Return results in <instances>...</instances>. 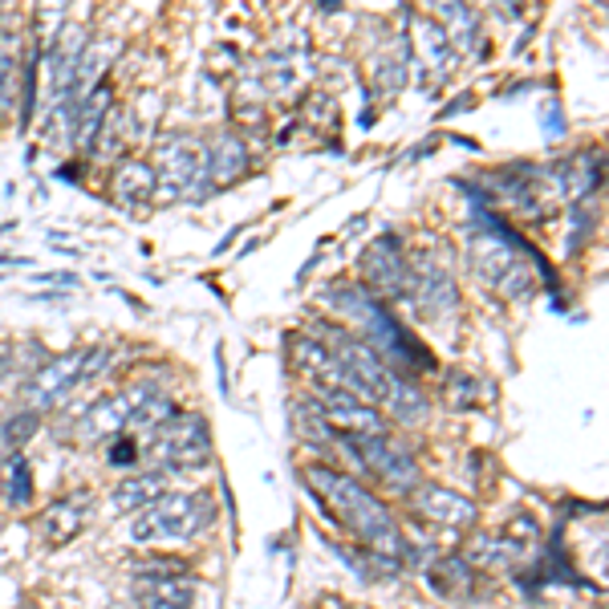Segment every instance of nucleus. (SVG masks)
<instances>
[{
	"label": "nucleus",
	"instance_id": "obj_1",
	"mask_svg": "<svg viewBox=\"0 0 609 609\" xmlns=\"http://www.w3.org/2000/svg\"><path fill=\"white\" fill-rule=\"evenodd\" d=\"M301 480L313 492V500L321 504V512L334 524H341L370 557L395 564L411 561V540L398 533L395 512L370 487L358 484L350 472H341L334 463H304Z\"/></svg>",
	"mask_w": 609,
	"mask_h": 609
},
{
	"label": "nucleus",
	"instance_id": "obj_2",
	"mask_svg": "<svg viewBox=\"0 0 609 609\" xmlns=\"http://www.w3.org/2000/svg\"><path fill=\"white\" fill-rule=\"evenodd\" d=\"M321 304H325L330 313H337L341 321H350L353 334L362 337L365 346L378 353L395 374L414 378V374L435 370V353L426 350L419 337L407 334V330L398 325L395 313H390L370 289L353 285V281H337V285H330V289L321 293Z\"/></svg>",
	"mask_w": 609,
	"mask_h": 609
},
{
	"label": "nucleus",
	"instance_id": "obj_3",
	"mask_svg": "<svg viewBox=\"0 0 609 609\" xmlns=\"http://www.w3.org/2000/svg\"><path fill=\"white\" fill-rule=\"evenodd\" d=\"M215 520V504L208 492H163L154 504L138 508L130 520V540L135 545H171V540H191Z\"/></svg>",
	"mask_w": 609,
	"mask_h": 609
},
{
	"label": "nucleus",
	"instance_id": "obj_4",
	"mask_svg": "<svg viewBox=\"0 0 609 609\" xmlns=\"http://www.w3.org/2000/svg\"><path fill=\"white\" fill-rule=\"evenodd\" d=\"M334 447L350 459L353 468H362V472L374 475L386 492L407 496L414 484H423L419 459H414L411 447L398 439V435H390V431H382V435H362V439H337Z\"/></svg>",
	"mask_w": 609,
	"mask_h": 609
},
{
	"label": "nucleus",
	"instance_id": "obj_5",
	"mask_svg": "<svg viewBox=\"0 0 609 609\" xmlns=\"http://www.w3.org/2000/svg\"><path fill=\"white\" fill-rule=\"evenodd\" d=\"M151 459L167 472H199L212 459L208 419L196 411H175L167 423L154 431Z\"/></svg>",
	"mask_w": 609,
	"mask_h": 609
},
{
	"label": "nucleus",
	"instance_id": "obj_6",
	"mask_svg": "<svg viewBox=\"0 0 609 609\" xmlns=\"http://www.w3.org/2000/svg\"><path fill=\"white\" fill-rule=\"evenodd\" d=\"M154 191L167 199H199L208 196L203 183V147L191 135H171L154 151Z\"/></svg>",
	"mask_w": 609,
	"mask_h": 609
},
{
	"label": "nucleus",
	"instance_id": "obj_7",
	"mask_svg": "<svg viewBox=\"0 0 609 609\" xmlns=\"http://www.w3.org/2000/svg\"><path fill=\"white\" fill-rule=\"evenodd\" d=\"M309 407L318 414L321 423L334 431V439H362V435H382L390 431L386 414L374 407V402H362L350 390H330V386H318Z\"/></svg>",
	"mask_w": 609,
	"mask_h": 609
},
{
	"label": "nucleus",
	"instance_id": "obj_8",
	"mask_svg": "<svg viewBox=\"0 0 609 609\" xmlns=\"http://www.w3.org/2000/svg\"><path fill=\"white\" fill-rule=\"evenodd\" d=\"M358 269H362L365 289L374 293L378 301H407L411 297V281H414L411 257L402 252L398 236H390V232L365 244Z\"/></svg>",
	"mask_w": 609,
	"mask_h": 609
},
{
	"label": "nucleus",
	"instance_id": "obj_9",
	"mask_svg": "<svg viewBox=\"0 0 609 609\" xmlns=\"http://www.w3.org/2000/svg\"><path fill=\"white\" fill-rule=\"evenodd\" d=\"M82 362H86V350L46 358V362L29 374V382L21 386V402H25V411L46 414V411H53V407H61V402L74 395L77 386H82Z\"/></svg>",
	"mask_w": 609,
	"mask_h": 609
},
{
	"label": "nucleus",
	"instance_id": "obj_10",
	"mask_svg": "<svg viewBox=\"0 0 609 609\" xmlns=\"http://www.w3.org/2000/svg\"><path fill=\"white\" fill-rule=\"evenodd\" d=\"M411 500L414 517L431 524V529H447V533H463L475 524V504L456 492V487H443V484H414L407 492Z\"/></svg>",
	"mask_w": 609,
	"mask_h": 609
},
{
	"label": "nucleus",
	"instance_id": "obj_11",
	"mask_svg": "<svg viewBox=\"0 0 609 609\" xmlns=\"http://www.w3.org/2000/svg\"><path fill=\"white\" fill-rule=\"evenodd\" d=\"M411 297L407 301L419 304V313L431 321H443L451 318L459 309V285L456 276L447 273L443 264H431V260H411Z\"/></svg>",
	"mask_w": 609,
	"mask_h": 609
},
{
	"label": "nucleus",
	"instance_id": "obj_12",
	"mask_svg": "<svg viewBox=\"0 0 609 609\" xmlns=\"http://www.w3.org/2000/svg\"><path fill=\"white\" fill-rule=\"evenodd\" d=\"M90 517H94V496L77 487V492H65V496H58V500H49L46 508H41L37 533L53 548L70 545L74 536H82V529L90 524Z\"/></svg>",
	"mask_w": 609,
	"mask_h": 609
},
{
	"label": "nucleus",
	"instance_id": "obj_13",
	"mask_svg": "<svg viewBox=\"0 0 609 609\" xmlns=\"http://www.w3.org/2000/svg\"><path fill=\"white\" fill-rule=\"evenodd\" d=\"M402 41H407V53H414L419 65H423L431 77H443L451 70V61H456V49H451V41H447V33H443V25L435 16L411 13Z\"/></svg>",
	"mask_w": 609,
	"mask_h": 609
},
{
	"label": "nucleus",
	"instance_id": "obj_14",
	"mask_svg": "<svg viewBox=\"0 0 609 609\" xmlns=\"http://www.w3.org/2000/svg\"><path fill=\"white\" fill-rule=\"evenodd\" d=\"M248 167V147H244L240 135H215L208 147H203V183H208V191L215 187H228L236 183Z\"/></svg>",
	"mask_w": 609,
	"mask_h": 609
},
{
	"label": "nucleus",
	"instance_id": "obj_15",
	"mask_svg": "<svg viewBox=\"0 0 609 609\" xmlns=\"http://www.w3.org/2000/svg\"><path fill=\"white\" fill-rule=\"evenodd\" d=\"M459 557L472 564L475 573H512L529 552L512 545L504 533H472Z\"/></svg>",
	"mask_w": 609,
	"mask_h": 609
},
{
	"label": "nucleus",
	"instance_id": "obj_16",
	"mask_svg": "<svg viewBox=\"0 0 609 609\" xmlns=\"http://www.w3.org/2000/svg\"><path fill=\"white\" fill-rule=\"evenodd\" d=\"M126 419H130V398L126 395H107L94 398L82 423H77V439L82 443H110L119 439V431H126Z\"/></svg>",
	"mask_w": 609,
	"mask_h": 609
},
{
	"label": "nucleus",
	"instance_id": "obj_17",
	"mask_svg": "<svg viewBox=\"0 0 609 609\" xmlns=\"http://www.w3.org/2000/svg\"><path fill=\"white\" fill-rule=\"evenodd\" d=\"M82 49H86V29H82V25H61L58 41L49 46L53 102H58V98H70V86H74V70H77V61H82Z\"/></svg>",
	"mask_w": 609,
	"mask_h": 609
},
{
	"label": "nucleus",
	"instance_id": "obj_18",
	"mask_svg": "<svg viewBox=\"0 0 609 609\" xmlns=\"http://www.w3.org/2000/svg\"><path fill=\"white\" fill-rule=\"evenodd\" d=\"M426 585L443 597V601H468L475 594V569L463 557H431L426 564Z\"/></svg>",
	"mask_w": 609,
	"mask_h": 609
},
{
	"label": "nucleus",
	"instance_id": "obj_19",
	"mask_svg": "<svg viewBox=\"0 0 609 609\" xmlns=\"http://www.w3.org/2000/svg\"><path fill=\"white\" fill-rule=\"evenodd\" d=\"M435 9V21L443 25L451 49H472L480 46V13L472 0H426Z\"/></svg>",
	"mask_w": 609,
	"mask_h": 609
},
{
	"label": "nucleus",
	"instance_id": "obj_20",
	"mask_svg": "<svg viewBox=\"0 0 609 609\" xmlns=\"http://www.w3.org/2000/svg\"><path fill=\"white\" fill-rule=\"evenodd\" d=\"M110 196L119 199L126 212H135V208H142L154 196V171L147 163H138V159H126L110 175Z\"/></svg>",
	"mask_w": 609,
	"mask_h": 609
},
{
	"label": "nucleus",
	"instance_id": "obj_21",
	"mask_svg": "<svg viewBox=\"0 0 609 609\" xmlns=\"http://www.w3.org/2000/svg\"><path fill=\"white\" fill-rule=\"evenodd\" d=\"M107 114H110V86H94V90L77 102L74 147L90 151L94 142H98V135H102V126H107Z\"/></svg>",
	"mask_w": 609,
	"mask_h": 609
},
{
	"label": "nucleus",
	"instance_id": "obj_22",
	"mask_svg": "<svg viewBox=\"0 0 609 609\" xmlns=\"http://www.w3.org/2000/svg\"><path fill=\"white\" fill-rule=\"evenodd\" d=\"M163 492H167L163 472H135L110 492V504H114L119 512H138V508H147V504L159 500Z\"/></svg>",
	"mask_w": 609,
	"mask_h": 609
},
{
	"label": "nucleus",
	"instance_id": "obj_23",
	"mask_svg": "<svg viewBox=\"0 0 609 609\" xmlns=\"http://www.w3.org/2000/svg\"><path fill=\"white\" fill-rule=\"evenodd\" d=\"M370 82H374V90L386 94V98L402 90V82H407V41H402V37L390 41V49H382L378 58H374Z\"/></svg>",
	"mask_w": 609,
	"mask_h": 609
},
{
	"label": "nucleus",
	"instance_id": "obj_24",
	"mask_svg": "<svg viewBox=\"0 0 609 609\" xmlns=\"http://www.w3.org/2000/svg\"><path fill=\"white\" fill-rule=\"evenodd\" d=\"M138 609H191V585H187V577L142 581Z\"/></svg>",
	"mask_w": 609,
	"mask_h": 609
},
{
	"label": "nucleus",
	"instance_id": "obj_25",
	"mask_svg": "<svg viewBox=\"0 0 609 609\" xmlns=\"http://www.w3.org/2000/svg\"><path fill=\"white\" fill-rule=\"evenodd\" d=\"M0 484H4V504H9V508H29L33 504V468L21 451L4 459Z\"/></svg>",
	"mask_w": 609,
	"mask_h": 609
},
{
	"label": "nucleus",
	"instance_id": "obj_26",
	"mask_svg": "<svg viewBox=\"0 0 609 609\" xmlns=\"http://www.w3.org/2000/svg\"><path fill=\"white\" fill-rule=\"evenodd\" d=\"M484 390H487L484 382L475 378V374H468V370H447V374H443V402H447L451 411H468V407H475Z\"/></svg>",
	"mask_w": 609,
	"mask_h": 609
},
{
	"label": "nucleus",
	"instance_id": "obj_27",
	"mask_svg": "<svg viewBox=\"0 0 609 609\" xmlns=\"http://www.w3.org/2000/svg\"><path fill=\"white\" fill-rule=\"evenodd\" d=\"M37 426H41V414L25 411V407H21L16 414H9V419L0 423V443H4V451L16 456V451L33 439V431H37Z\"/></svg>",
	"mask_w": 609,
	"mask_h": 609
},
{
	"label": "nucleus",
	"instance_id": "obj_28",
	"mask_svg": "<svg viewBox=\"0 0 609 609\" xmlns=\"http://www.w3.org/2000/svg\"><path fill=\"white\" fill-rule=\"evenodd\" d=\"M16 86H21V65L13 58V41L9 49L0 41V119H9L16 110Z\"/></svg>",
	"mask_w": 609,
	"mask_h": 609
},
{
	"label": "nucleus",
	"instance_id": "obj_29",
	"mask_svg": "<svg viewBox=\"0 0 609 609\" xmlns=\"http://www.w3.org/2000/svg\"><path fill=\"white\" fill-rule=\"evenodd\" d=\"M301 119L309 122L313 130H330V126H337V98L325 90H313L309 98H304Z\"/></svg>",
	"mask_w": 609,
	"mask_h": 609
},
{
	"label": "nucleus",
	"instance_id": "obj_30",
	"mask_svg": "<svg viewBox=\"0 0 609 609\" xmlns=\"http://www.w3.org/2000/svg\"><path fill=\"white\" fill-rule=\"evenodd\" d=\"M138 581H171V577H187V561L183 557H142V561L130 564Z\"/></svg>",
	"mask_w": 609,
	"mask_h": 609
},
{
	"label": "nucleus",
	"instance_id": "obj_31",
	"mask_svg": "<svg viewBox=\"0 0 609 609\" xmlns=\"http://www.w3.org/2000/svg\"><path fill=\"white\" fill-rule=\"evenodd\" d=\"M504 536H508V540H512L517 548H524V552H529V548L540 545V524H536L533 517H517V520H508Z\"/></svg>",
	"mask_w": 609,
	"mask_h": 609
},
{
	"label": "nucleus",
	"instance_id": "obj_32",
	"mask_svg": "<svg viewBox=\"0 0 609 609\" xmlns=\"http://www.w3.org/2000/svg\"><path fill=\"white\" fill-rule=\"evenodd\" d=\"M107 456H110V463H114V468H135L138 451H135V443H130V439H119L107 451Z\"/></svg>",
	"mask_w": 609,
	"mask_h": 609
},
{
	"label": "nucleus",
	"instance_id": "obj_33",
	"mask_svg": "<svg viewBox=\"0 0 609 609\" xmlns=\"http://www.w3.org/2000/svg\"><path fill=\"white\" fill-rule=\"evenodd\" d=\"M540 119H545V130H548V135H557V130L564 126L561 114H557V107H545V114H540Z\"/></svg>",
	"mask_w": 609,
	"mask_h": 609
},
{
	"label": "nucleus",
	"instance_id": "obj_34",
	"mask_svg": "<svg viewBox=\"0 0 609 609\" xmlns=\"http://www.w3.org/2000/svg\"><path fill=\"white\" fill-rule=\"evenodd\" d=\"M321 609H353V606H346V601H337V597H325V601H321Z\"/></svg>",
	"mask_w": 609,
	"mask_h": 609
},
{
	"label": "nucleus",
	"instance_id": "obj_35",
	"mask_svg": "<svg viewBox=\"0 0 609 609\" xmlns=\"http://www.w3.org/2000/svg\"><path fill=\"white\" fill-rule=\"evenodd\" d=\"M4 459H9V451H4V443H0V472H4Z\"/></svg>",
	"mask_w": 609,
	"mask_h": 609
},
{
	"label": "nucleus",
	"instance_id": "obj_36",
	"mask_svg": "<svg viewBox=\"0 0 609 609\" xmlns=\"http://www.w3.org/2000/svg\"><path fill=\"white\" fill-rule=\"evenodd\" d=\"M21 609H41V606H33V601H29V606H21Z\"/></svg>",
	"mask_w": 609,
	"mask_h": 609
}]
</instances>
